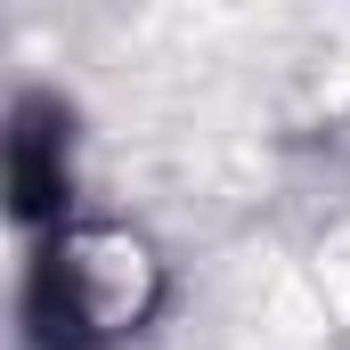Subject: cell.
<instances>
[{"label":"cell","instance_id":"6da1fadb","mask_svg":"<svg viewBox=\"0 0 350 350\" xmlns=\"http://www.w3.org/2000/svg\"><path fill=\"white\" fill-rule=\"evenodd\" d=\"M147 310H155V261H147L139 237L57 228L49 253L33 261L25 318H33V342L41 350H98L114 334H131Z\"/></svg>","mask_w":350,"mask_h":350},{"label":"cell","instance_id":"7a4b0ae2","mask_svg":"<svg viewBox=\"0 0 350 350\" xmlns=\"http://www.w3.org/2000/svg\"><path fill=\"white\" fill-rule=\"evenodd\" d=\"M8 179H16V212L25 220H49L66 204V114L25 98L16 106V131H8Z\"/></svg>","mask_w":350,"mask_h":350}]
</instances>
